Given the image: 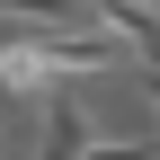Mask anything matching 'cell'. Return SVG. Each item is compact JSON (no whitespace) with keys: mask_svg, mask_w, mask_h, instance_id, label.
Returning <instances> with one entry per match:
<instances>
[{"mask_svg":"<svg viewBox=\"0 0 160 160\" xmlns=\"http://www.w3.org/2000/svg\"><path fill=\"white\" fill-rule=\"evenodd\" d=\"M89 142H98L89 107H80V98H45V151H36V160H80Z\"/></svg>","mask_w":160,"mask_h":160,"instance_id":"obj_1","label":"cell"},{"mask_svg":"<svg viewBox=\"0 0 160 160\" xmlns=\"http://www.w3.org/2000/svg\"><path fill=\"white\" fill-rule=\"evenodd\" d=\"M142 98H151V160H160V80H142Z\"/></svg>","mask_w":160,"mask_h":160,"instance_id":"obj_2","label":"cell"},{"mask_svg":"<svg viewBox=\"0 0 160 160\" xmlns=\"http://www.w3.org/2000/svg\"><path fill=\"white\" fill-rule=\"evenodd\" d=\"M0 116H9V107H0ZM0 160H9V151H0Z\"/></svg>","mask_w":160,"mask_h":160,"instance_id":"obj_3","label":"cell"}]
</instances>
